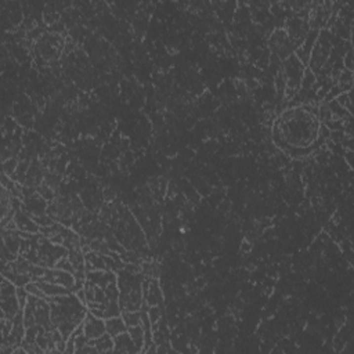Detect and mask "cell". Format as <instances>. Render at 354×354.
Wrapping results in <instances>:
<instances>
[{
    "mask_svg": "<svg viewBox=\"0 0 354 354\" xmlns=\"http://www.w3.org/2000/svg\"><path fill=\"white\" fill-rule=\"evenodd\" d=\"M89 343L91 346L96 347L97 352H111V350H114V338L107 332L97 339L89 340Z\"/></svg>",
    "mask_w": 354,
    "mask_h": 354,
    "instance_id": "cell-4",
    "label": "cell"
},
{
    "mask_svg": "<svg viewBox=\"0 0 354 354\" xmlns=\"http://www.w3.org/2000/svg\"><path fill=\"white\" fill-rule=\"evenodd\" d=\"M25 289L28 291L29 295H32V296H35V298H39V299L47 298V296L44 295V292L42 291V288L36 284L35 281H34V282H29V284L25 286Z\"/></svg>",
    "mask_w": 354,
    "mask_h": 354,
    "instance_id": "cell-8",
    "label": "cell"
},
{
    "mask_svg": "<svg viewBox=\"0 0 354 354\" xmlns=\"http://www.w3.org/2000/svg\"><path fill=\"white\" fill-rule=\"evenodd\" d=\"M15 165H17V163H15L14 159L13 160L10 159L8 162H4V167H3V169H4V173L6 174L13 173V172L15 170Z\"/></svg>",
    "mask_w": 354,
    "mask_h": 354,
    "instance_id": "cell-10",
    "label": "cell"
},
{
    "mask_svg": "<svg viewBox=\"0 0 354 354\" xmlns=\"http://www.w3.org/2000/svg\"><path fill=\"white\" fill-rule=\"evenodd\" d=\"M15 226L18 227L22 231H27V233H35L38 230V226H36L35 222H32L29 217H27V215H24L21 212H17L15 215Z\"/></svg>",
    "mask_w": 354,
    "mask_h": 354,
    "instance_id": "cell-5",
    "label": "cell"
},
{
    "mask_svg": "<svg viewBox=\"0 0 354 354\" xmlns=\"http://www.w3.org/2000/svg\"><path fill=\"white\" fill-rule=\"evenodd\" d=\"M105 332H107V328H105V322L103 321V318L94 315L93 313L86 314L83 319V333L87 339H97L100 336H103Z\"/></svg>",
    "mask_w": 354,
    "mask_h": 354,
    "instance_id": "cell-1",
    "label": "cell"
},
{
    "mask_svg": "<svg viewBox=\"0 0 354 354\" xmlns=\"http://www.w3.org/2000/svg\"><path fill=\"white\" fill-rule=\"evenodd\" d=\"M114 350L115 352H122V353H133L139 352L134 342L130 338L129 332H123L114 338Z\"/></svg>",
    "mask_w": 354,
    "mask_h": 354,
    "instance_id": "cell-2",
    "label": "cell"
},
{
    "mask_svg": "<svg viewBox=\"0 0 354 354\" xmlns=\"http://www.w3.org/2000/svg\"><path fill=\"white\" fill-rule=\"evenodd\" d=\"M105 328H107V333H110L112 338L118 336L120 333L127 332V325L122 318V315H117V317H111L107 318L105 321Z\"/></svg>",
    "mask_w": 354,
    "mask_h": 354,
    "instance_id": "cell-3",
    "label": "cell"
},
{
    "mask_svg": "<svg viewBox=\"0 0 354 354\" xmlns=\"http://www.w3.org/2000/svg\"><path fill=\"white\" fill-rule=\"evenodd\" d=\"M159 315H160V313L159 310L157 309V306H151V309H150V313H148V318H150V321L151 322H157L158 319H159Z\"/></svg>",
    "mask_w": 354,
    "mask_h": 354,
    "instance_id": "cell-9",
    "label": "cell"
},
{
    "mask_svg": "<svg viewBox=\"0 0 354 354\" xmlns=\"http://www.w3.org/2000/svg\"><path fill=\"white\" fill-rule=\"evenodd\" d=\"M127 332L130 335V338L134 342L136 347L139 349V352H143V345H144V338H146V332H144V328L140 325H134V326H129L127 328Z\"/></svg>",
    "mask_w": 354,
    "mask_h": 354,
    "instance_id": "cell-6",
    "label": "cell"
},
{
    "mask_svg": "<svg viewBox=\"0 0 354 354\" xmlns=\"http://www.w3.org/2000/svg\"><path fill=\"white\" fill-rule=\"evenodd\" d=\"M122 318L126 322L127 328L141 324V314L137 310L136 312H122Z\"/></svg>",
    "mask_w": 354,
    "mask_h": 354,
    "instance_id": "cell-7",
    "label": "cell"
}]
</instances>
